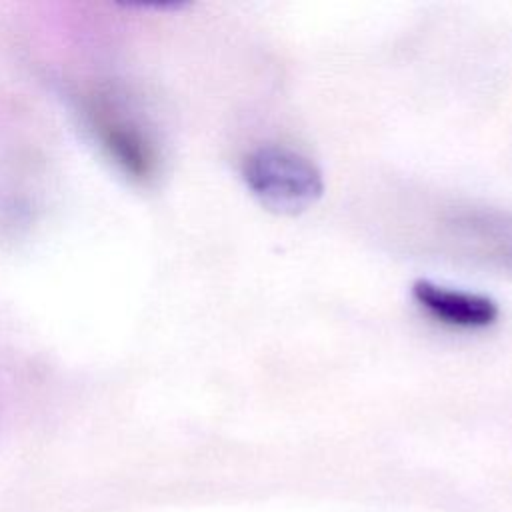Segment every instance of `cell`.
Masks as SVG:
<instances>
[{
  "label": "cell",
  "instance_id": "obj_3",
  "mask_svg": "<svg viewBox=\"0 0 512 512\" xmlns=\"http://www.w3.org/2000/svg\"><path fill=\"white\" fill-rule=\"evenodd\" d=\"M506 258L512 262V250H510V252H506Z\"/></svg>",
  "mask_w": 512,
  "mask_h": 512
},
{
  "label": "cell",
  "instance_id": "obj_1",
  "mask_svg": "<svg viewBox=\"0 0 512 512\" xmlns=\"http://www.w3.org/2000/svg\"><path fill=\"white\" fill-rule=\"evenodd\" d=\"M242 174L260 204L278 214H298L324 192L318 166L284 146H262L248 154Z\"/></svg>",
  "mask_w": 512,
  "mask_h": 512
},
{
  "label": "cell",
  "instance_id": "obj_2",
  "mask_svg": "<svg viewBox=\"0 0 512 512\" xmlns=\"http://www.w3.org/2000/svg\"><path fill=\"white\" fill-rule=\"evenodd\" d=\"M414 300L444 324L458 328H486L498 318V304L482 294L454 290L430 280H416Z\"/></svg>",
  "mask_w": 512,
  "mask_h": 512
}]
</instances>
